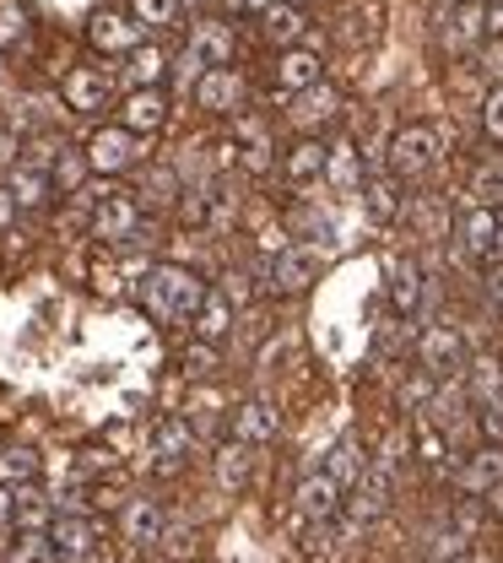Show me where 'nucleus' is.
Here are the masks:
<instances>
[{
    "label": "nucleus",
    "instance_id": "nucleus-50",
    "mask_svg": "<svg viewBox=\"0 0 503 563\" xmlns=\"http://www.w3.org/2000/svg\"><path fill=\"white\" fill-rule=\"evenodd\" d=\"M163 542H168V553H174V559H185V553H190V531H185V526H179V531H163Z\"/></svg>",
    "mask_w": 503,
    "mask_h": 563
},
{
    "label": "nucleus",
    "instance_id": "nucleus-45",
    "mask_svg": "<svg viewBox=\"0 0 503 563\" xmlns=\"http://www.w3.org/2000/svg\"><path fill=\"white\" fill-rule=\"evenodd\" d=\"M185 374H195V379L216 374V342H195V347L185 352Z\"/></svg>",
    "mask_w": 503,
    "mask_h": 563
},
{
    "label": "nucleus",
    "instance_id": "nucleus-31",
    "mask_svg": "<svg viewBox=\"0 0 503 563\" xmlns=\"http://www.w3.org/2000/svg\"><path fill=\"white\" fill-rule=\"evenodd\" d=\"M11 196H16V207L38 211V207H49V196H55V179H49L44 168H27V163H16V168H11Z\"/></svg>",
    "mask_w": 503,
    "mask_h": 563
},
{
    "label": "nucleus",
    "instance_id": "nucleus-47",
    "mask_svg": "<svg viewBox=\"0 0 503 563\" xmlns=\"http://www.w3.org/2000/svg\"><path fill=\"white\" fill-rule=\"evenodd\" d=\"M16 152H22V141L11 125H0V168H16Z\"/></svg>",
    "mask_w": 503,
    "mask_h": 563
},
{
    "label": "nucleus",
    "instance_id": "nucleus-10",
    "mask_svg": "<svg viewBox=\"0 0 503 563\" xmlns=\"http://www.w3.org/2000/svg\"><path fill=\"white\" fill-rule=\"evenodd\" d=\"M190 92H195V109H201V114H238V109H244V76L233 66L201 70Z\"/></svg>",
    "mask_w": 503,
    "mask_h": 563
},
{
    "label": "nucleus",
    "instance_id": "nucleus-51",
    "mask_svg": "<svg viewBox=\"0 0 503 563\" xmlns=\"http://www.w3.org/2000/svg\"><path fill=\"white\" fill-rule=\"evenodd\" d=\"M482 498H488V515H493V520H503V477L488 493H482Z\"/></svg>",
    "mask_w": 503,
    "mask_h": 563
},
{
    "label": "nucleus",
    "instance_id": "nucleus-8",
    "mask_svg": "<svg viewBox=\"0 0 503 563\" xmlns=\"http://www.w3.org/2000/svg\"><path fill=\"white\" fill-rule=\"evenodd\" d=\"M438 38L449 55H466L488 38V16H482V0H449V11L438 16Z\"/></svg>",
    "mask_w": 503,
    "mask_h": 563
},
{
    "label": "nucleus",
    "instance_id": "nucleus-36",
    "mask_svg": "<svg viewBox=\"0 0 503 563\" xmlns=\"http://www.w3.org/2000/svg\"><path fill=\"white\" fill-rule=\"evenodd\" d=\"M11 526H22V531H49L55 526V515H49V498L33 488H16V515H11Z\"/></svg>",
    "mask_w": 503,
    "mask_h": 563
},
{
    "label": "nucleus",
    "instance_id": "nucleus-52",
    "mask_svg": "<svg viewBox=\"0 0 503 563\" xmlns=\"http://www.w3.org/2000/svg\"><path fill=\"white\" fill-rule=\"evenodd\" d=\"M11 515H16V488H0V526H11Z\"/></svg>",
    "mask_w": 503,
    "mask_h": 563
},
{
    "label": "nucleus",
    "instance_id": "nucleus-20",
    "mask_svg": "<svg viewBox=\"0 0 503 563\" xmlns=\"http://www.w3.org/2000/svg\"><path fill=\"white\" fill-rule=\"evenodd\" d=\"M212 472H216V488L238 493L244 483H249V477H255V444H244V439H227V444H216Z\"/></svg>",
    "mask_w": 503,
    "mask_h": 563
},
{
    "label": "nucleus",
    "instance_id": "nucleus-46",
    "mask_svg": "<svg viewBox=\"0 0 503 563\" xmlns=\"http://www.w3.org/2000/svg\"><path fill=\"white\" fill-rule=\"evenodd\" d=\"M477 428H482L488 444H503V396L488 401V407H477Z\"/></svg>",
    "mask_w": 503,
    "mask_h": 563
},
{
    "label": "nucleus",
    "instance_id": "nucleus-43",
    "mask_svg": "<svg viewBox=\"0 0 503 563\" xmlns=\"http://www.w3.org/2000/svg\"><path fill=\"white\" fill-rule=\"evenodd\" d=\"M482 131H488V141H503V81H493L482 98Z\"/></svg>",
    "mask_w": 503,
    "mask_h": 563
},
{
    "label": "nucleus",
    "instance_id": "nucleus-54",
    "mask_svg": "<svg viewBox=\"0 0 503 563\" xmlns=\"http://www.w3.org/2000/svg\"><path fill=\"white\" fill-rule=\"evenodd\" d=\"M227 5H233V11H255V16H266L277 0H227Z\"/></svg>",
    "mask_w": 503,
    "mask_h": 563
},
{
    "label": "nucleus",
    "instance_id": "nucleus-12",
    "mask_svg": "<svg viewBox=\"0 0 503 563\" xmlns=\"http://www.w3.org/2000/svg\"><path fill=\"white\" fill-rule=\"evenodd\" d=\"M109 92H114V81L92 66H71L66 81H60V103H66L71 114H103V109H109Z\"/></svg>",
    "mask_w": 503,
    "mask_h": 563
},
{
    "label": "nucleus",
    "instance_id": "nucleus-30",
    "mask_svg": "<svg viewBox=\"0 0 503 563\" xmlns=\"http://www.w3.org/2000/svg\"><path fill=\"white\" fill-rule=\"evenodd\" d=\"M325 179H331L336 196H353V190L362 185V163H358V146H353V141H336V146H331V157H325Z\"/></svg>",
    "mask_w": 503,
    "mask_h": 563
},
{
    "label": "nucleus",
    "instance_id": "nucleus-1",
    "mask_svg": "<svg viewBox=\"0 0 503 563\" xmlns=\"http://www.w3.org/2000/svg\"><path fill=\"white\" fill-rule=\"evenodd\" d=\"M206 292H212V287L201 282V272H190V266H179V261L146 266L142 287H136L142 309L157 325H195V309L206 303Z\"/></svg>",
    "mask_w": 503,
    "mask_h": 563
},
{
    "label": "nucleus",
    "instance_id": "nucleus-39",
    "mask_svg": "<svg viewBox=\"0 0 503 563\" xmlns=\"http://www.w3.org/2000/svg\"><path fill=\"white\" fill-rule=\"evenodd\" d=\"M87 174H92L87 152H76V146H60V157H55V168H49L55 190H81V179H87Z\"/></svg>",
    "mask_w": 503,
    "mask_h": 563
},
{
    "label": "nucleus",
    "instance_id": "nucleus-34",
    "mask_svg": "<svg viewBox=\"0 0 503 563\" xmlns=\"http://www.w3.org/2000/svg\"><path fill=\"white\" fill-rule=\"evenodd\" d=\"M38 472H44V461L33 450L0 444V488H27V483H38Z\"/></svg>",
    "mask_w": 503,
    "mask_h": 563
},
{
    "label": "nucleus",
    "instance_id": "nucleus-14",
    "mask_svg": "<svg viewBox=\"0 0 503 563\" xmlns=\"http://www.w3.org/2000/svg\"><path fill=\"white\" fill-rule=\"evenodd\" d=\"M120 125L136 131V136H157V131L168 125V98H163V87H131V92L120 98Z\"/></svg>",
    "mask_w": 503,
    "mask_h": 563
},
{
    "label": "nucleus",
    "instance_id": "nucleus-11",
    "mask_svg": "<svg viewBox=\"0 0 503 563\" xmlns=\"http://www.w3.org/2000/svg\"><path fill=\"white\" fill-rule=\"evenodd\" d=\"M87 44L98 55H131V49H142V22L120 16V11H92L87 16Z\"/></svg>",
    "mask_w": 503,
    "mask_h": 563
},
{
    "label": "nucleus",
    "instance_id": "nucleus-21",
    "mask_svg": "<svg viewBox=\"0 0 503 563\" xmlns=\"http://www.w3.org/2000/svg\"><path fill=\"white\" fill-rule=\"evenodd\" d=\"M325 157H331V146L325 141H314V136H303V141H292L288 146V157H282V174H288V185H314V179H325Z\"/></svg>",
    "mask_w": 503,
    "mask_h": 563
},
{
    "label": "nucleus",
    "instance_id": "nucleus-57",
    "mask_svg": "<svg viewBox=\"0 0 503 563\" xmlns=\"http://www.w3.org/2000/svg\"><path fill=\"white\" fill-rule=\"evenodd\" d=\"M455 563H466V559H455Z\"/></svg>",
    "mask_w": 503,
    "mask_h": 563
},
{
    "label": "nucleus",
    "instance_id": "nucleus-13",
    "mask_svg": "<svg viewBox=\"0 0 503 563\" xmlns=\"http://www.w3.org/2000/svg\"><path fill=\"white\" fill-rule=\"evenodd\" d=\"M292 504H298V515L303 520H336L342 515V504H347V488L331 477V472H309L303 483H298V493H292Z\"/></svg>",
    "mask_w": 503,
    "mask_h": 563
},
{
    "label": "nucleus",
    "instance_id": "nucleus-55",
    "mask_svg": "<svg viewBox=\"0 0 503 563\" xmlns=\"http://www.w3.org/2000/svg\"><path fill=\"white\" fill-rule=\"evenodd\" d=\"M179 5H201V0H179Z\"/></svg>",
    "mask_w": 503,
    "mask_h": 563
},
{
    "label": "nucleus",
    "instance_id": "nucleus-5",
    "mask_svg": "<svg viewBox=\"0 0 503 563\" xmlns=\"http://www.w3.org/2000/svg\"><path fill=\"white\" fill-rule=\"evenodd\" d=\"M87 163H92V174H125V168H136L142 163V136L136 131H125V125H98L92 136H87Z\"/></svg>",
    "mask_w": 503,
    "mask_h": 563
},
{
    "label": "nucleus",
    "instance_id": "nucleus-17",
    "mask_svg": "<svg viewBox=\"0 0 503 563\" xmlns=\"http://www.w3.org/2000/svg\"><path fill=\"white\" fill-rule=\"evenodd\" d=\"M227 428H233V439H244V444H271V439L282 433V412H277L266 396H249V401L233 407Z\"/></svg>",
    "mask_w": 503,
    "mask_h": 563
},
{
    "label": "nucleus",
    "instance_id": "nucleus-53",
    "mask_svg": "<svg viewBox=\"0 0 503 563\" xmlns=\"http://www.w3.org/2000/svg\"><path fill=\"white\" fill-rule=\"evenodd\" d=\"M482 60H488V76H493V81H503V44H493Z\"/></svg>",
    "mask_w": 503,
    "mask_h": 563
},
{
    "label": "nucleus",
    "instance_id": "nucleus-29",
    "mask_svg": "<svg viewBox=\"0 0 503 563\" xmlns=\"http://www.w3.org/2000/svg\"><path fill=\"white\" fill-rule=\"evenodd\" d=\"M190 331H195L201 342H222V336L233 331V298H227L222 287L206 292V303L195 309V325H190Z\"/></svg>",
    "mask_w": 503,
    "mask_h": 563
},
{
    "label": "nucleus",
    "instance_id": "nucleus-3",
    "mask_svg": "<svg viewBox=\"0 0 503 563\" xmlns=\"http://www.w3.org/2000/svg\"><path fill=\"white\" fill-rule=\"evenodd\" d=\"M92 239L98 244H136L142 239V201L131 190H103L92 201Z\"/></svg>",
    "mask_w": 503,
    "mask_h": 563
},
{
    "label": "nucleus",
    "instance_id": "nucleus-4",
    "mask_svg": "<svg viewBox=\"0 0 503 563\" xmlns=\"http://www.w3.org/2000/svg\"><path fill=\"white\" fill-rule=\"evenodd\" d=\"M320 272H325V255L314 244H282L266 266V282H271V292L288 298V292H309L320 282Z\"/></svg>",
    "mask_w": 503,
    "mask_h": 563
},
{
    "label": "nucleus",
    "instance_id": "nucleus-37",
    "mask_svg": "<svg viewBox=\"0 0 503 563\" xmlns=\"http://www.w3.org/2000/svg\"><path fill=\"white\" fill-rule=\"evenodd\" d=\"M179 0H131V16L142 22V33H174L179 27Z\"/></svg>",
    "mask_w": 503,
    "mask_h": 563
},
{
    "label": "nucleus",
    "instance_id": "nucleus-2",
    "mask_svg": "<svg viewBox=\"0 0 503 563\" xmlns=\"http://www.w3.org/2000/svg\"><path fill=\"white\" fill-rule=\"evenodd\" d=\"M438 163H444V146H438V131H433V125L395 131V141H390V174H395L401 185H428L433 174H438Z\"/></svg>",
    "mask_w": 503,
    "mask_h": 563
},
{
    "label": "nucleus",
    "instance_id": "nucleus-28",
    "mask_svg": "<svg viewBox=\"0 0 503 563\" xmlns=\"http://www.w3.org/2000/svg\"><path fill=\"white\" fill-rule=\"evenodd\" d=\"M238 163L249 168V174H266L271 168V131H266V120H238Z\"/></svg>",
    "mask_w": 503,
    "mask_h": 563
},
{
    "label": "nucleus",
    "instance_id": "nucleus-15",
    "mask_svg": "<svg viewBox=\"0 0 503 563\" xmlns=\"http://www.w3.org/2000/svg\"><path fill=\"white\" fill-rule=\"evenodd\" d=\"M49 542H55V559L60 563H92L98 559V526H92L87 515H55Z\"/></svg>",
    "mask_w": 503,
    "mask_h": 563
},
{
    "label": "nucleus",
    "instance_id": "nucleus-33",
    "mask_svg": "<svg viewBox=\"0 0 503 563\" xmlns=\"http://www.w3.org/2000/svg\"><path fill=\"white\" fill-rule=\"evenodd\" d=\"M390 303H395V314H417L423 309V266H412V261H395V272H390Z\"/></svg>",
    "mask_w": 503,
    "mask_h": 563
},
{
    "label": "nucleus",
    "instance_id": "nucleus-40",
    "mask_svg": "<svg viewBox=\"0 0 503 563\" xmlns=\"http://www.w3.org/2000/svg\"><path fill=\"white\" fill-rule=\"evenodd\" d=\"M5 563H60V559H55V542H49V531H22Z\"/></svg>",
    "mask_w": 503,
    "mask_h": 563
},
{
    "label": "nucleus",
    "instance_id": "nucleus-44",
    "mask_svg": "<svg viewBox=\"0 0 503 563\" xmlns=\"http://www.w3.org/2000/svg\"><path fill=\"white\" fill-rule=\"evenodd\" d=\"M460 553H466V531L455 526V531H438V537H433V553H428V559L433 563H455Z\"/></svg>",
    "mask_w": 503,
    "mask_h": 563
},
{
    "label": "nucleus",
    "instance_id": "nucleus-56",
    "mask_svg": "<svg viewBox=\"0 0 503 563\" xmlns=\"http://www.w3.org/2000/svg\"><path fill=\"white\" fill-rule=\"evenodd\" d=\"M288 5H309V0H288Z\"/></svg>",
    "mask_w": 503,
    "mask_h": 563
},
{
    "label": "nucleus",
    "instance_id": "nucleus-6",
    "mask_svg": "<svg viewBox=\"0 0 503 563\" xmlns=\"http://www.w3.org/2000/svg\"><path fill=\"white\" fill-rule=\"evenodd\" d=\"M417 357H423V368H428L433 379H455V374H466V363H471L466 336H460L455 325H444V320L417 336Z\"/></svg>",
    "mask_w": 503,
    "mask_h": 563
},
{
    "label": "nucleus",
    "instance_id": "nucleus-38",
    "mask_svg": "<svg viewBox=\"0 0 503 563\" xmlns=\"http://www.w3.org/2000/svg\"><path fill=\"white\" fill-rule=\"evenodd\" d=\"M412 450H417V461H423L428 472H438V466L449 461V450H444V428H438V422L417 418V428H412Z\"/></svg>",
    "mask_w": 503,
    "mask_h": 563
},
{
    "label": "nucleus",
    "instance_id": "nucleus-9",
    "mask_svg": "<svg viewBox=\"0 0 503 563\" xmlns=\"http://www.w3.org/2000/svg\"><path fill=\"white\" fill-rule=\"evenodd\" d=\"M233 49H238V38H233V27H227V22H216V16H201V22H190L185 55H190V60H195L201 70L233 66Z\"/></svg>",
    "mask_w": 503,
    "mask_h": 563
},
{
    "label": "nucleus",
    "instance_id": "nucleus-32",
    "mask_svg": "<svg viewBox=\"0 0 503 563\" xmlns=\"http://www.w3.org/2000/svg\"><path fill=\"white\" fill-rule=\"evenodd\" d=\"M303 27H309V22H303V5H288V0H277V5L260 16V33H266L271 44H282V49H292V44L303 38Z\"/></svg>",
    "mask_w": 503,
    "mask_h": 563
},
{
    "label": "nucleus",
    "instance_id": "nucleus-19",
    "mask_svg": "<svg viewBox=\"0 0 503 563\" xmlns=\"http://www.w3.org/2000/svg\"><path fill=\"white\" fill-rule=\"evenodd\" d=\"M384 509H390V477H384V472H368L358 488H347V504H342V515H347L358 531L373 526Z\"/></svg>",
    "mask_w": 503,
    "mask_h": 563
},
{
    "label": "nucleus",
    "instance_id": "nucleus-26",
    "mask_svg": "<svg viewBox=\"0 0 503 563\" xmlns=\"http://www.w3.org/2000/svg\"><path fill=\"white\" fill-rule=\"evenodd\" d=\"M336 103H342V98H336V87H325V81H314L309 92H298V98H292L288 120H292V125H298V131H314V125H325V120L336 114Z\"/></svg>",
    "mask_w": 503,
    "mask_h": 563
},
{
    "label": "nucleus",
    "instance_id": "nucleus-41",
    "mask_svg": "<svg viewBox=\"0 0 503 563\" xmlns=\"http://www.w3.org/2000/svg\"><path fill=\"white\" fill-rule=\"evenodd\" d=\"M27 38V5L22 0H0V49Z\"/></svg>",
    "mask_w": 503,
    "mask_h": 563
},
{
    "label": "nucleus",
    "instance_id": "nucleus-16",
    "mask_svg": "<svg viewBox=\"0 0 503 563\" xmlns=\"http://www.w3.org/2000/svg\"><path fill=\"white\" fill-rule=\"evenodd\" d=\"M195 428H190V418H163L157 428H152V461L163 466V472H179L190 455H195Z\"/></svg>",
    "mask_w": 503,
    "mask_h": 563
},
{
    "label": "nucleus",
    "instance_id": "nucleus-22",
    "mask_svg": "<svg viewBox=\"0 0 503 563\" xmlns=\"http://www.w3.org/2000/svg\"><path fill=\"white\" fill-rule=\"evenodd\" d=\"M271 76H277V92H292V98H298V92H309L314 81H325V76H320V55H314V49H282Z\"/></svg>",
    "mask_w": 503,
    "mask_h": 563
},
{
    "label": "nucleus",
    "instance_id": "nucleus-18",
    "mask_svg": "<svg viewBox=\"0 0 503 563\" xmlns=\"http://www.w3.org/2000/svg\"><path fill=\"white\" fill-rule=\"evenodd\" d=\"M163 531H168V520H163V504H157V498H131V504L120 509V537H125L131 548H157Z\"/></svg>",
    "mask_w": 503,
    "mask_h": 563
},
{
    "label": "nucleus",
    "instance_id": "nucleus-25",
    "mask_svg": "<svg viewBox=\"0 0 503 563\" xmlns=\"http://www.w3.org/2000/svg\"><path fill=\"white\" fill-rule=\"evenodd\" d=\"M466 396H471V407L499 401V396H503V357H493V352H477V357L466 363Z\"/></svg>",
    "mask_w": 503,
    "mask_h": 563
},
{
    "label": "nucleus",
    "instance_id": "nucleus-42",
    "mask_svg": "<svg viewBox=\"0 0 503 563\" xmlns=\"http://www.w3.org/2000/svg\"><path fill=\"white\" fill-rule=\"evenodd\" d=\"M401 217H412V222H417V228H423L428 239H438V233H444V211L433 207V196H417V201L401 211Z\"/></svg>",
    "mask_w": 503,
    "mask_h": 563
},
{
    "label": "nucleus",
    "instance_id": "nucleus-48",
    "mask_svg": "<svg viewBox=\"0 0 503 563\" xmlns=\"http://www.w3.org/2000/svg\"><path fill=\"white\" fill-rule=\"evenodd\" d=\"M482 16H488V38H503V0H482Z\"/></svg>",
    "mask_w": 503,
    "mask_h": 563
},
{
    "label": "nucleus",
    "instance_id": "nucleus-35",
    "mask_svg": "<svg viewBox=\"0 0 503 563\" xmlns=\"http://www.w3.org/2000/svg\"><path fill=\"white\" fill-rule=\"evenodd\" d=\"M163 76H168V55L157 44H142V49L125 55V81L131 87H163Z\"/></svg>",
    "mask_w": 503,
    "mask_h": 563
},
{
    "label": "nucleus",
    "instance_id": "nucleus-24",
    "mask_svg": "<svg viewBox=\"0 0 503 563\" xmlns=\"http://www.w3.org/2000/svg\"><path fill=\"white\" fill-rule=\"evenodd\" d=\"M362 207H368L373 222H401V211H406L401 179H395V174H368V179H362Z\"/></svg>",
    "mask_w": 503,
    "mask_h": 563
},
{
    "label": "nucleus",
    "instance_id": "nucleus-27",
    "mask_svg": "<svg viewBox=\"0 0 503 563\" xmlns=\"http://www.w3.org/2000/svg\"><path fill=\"white\" fill-rule=\"evenodd\" d=\"M503 477V444H482L477 455H466V466H460V493H482L493 488Z\"/></svg>",
    "mask_w": 503,
    "mask_h": 563
},
{
    "label": "nucleus",
    "instance_id": "nucleus-49",
    "mask_svg": "<svg viewBox=\"0 0 503 563\" xmlns=\"http://www.w3.org/2000/svg\"><path fill=\"white\" fill-rule=\"evenodd\" d=\"M16 196H11V185H0V233H5V228H11V222H16Z\"/></svg>",
    "mask_w": 503,
    "mask_h": 563
},
{
    "label": "nucleus",
    "instance_id": "nucleus-23",
    "mask_svg": "<svg viewBox=\"0 0 503 563\" xmlns=\"http://www.w3.org/2000/svg\"><path fill=\"white\" fill-rule=\"evenodd\" d=\"M320 472H331L342 488H358L362 477H368V461H362V439L358 433H342L331 450H325V466Z\"/></svg>",
    "mask_w": 503,
    "mask_h": 563
},
{
    "label": "nucleus",
    "instance_id": "nucleus-7",
    "mask_svg": "<svg viewBox=\"0 0 503 563\" xmlns=\"http://www.w3.org/2000/svg\"><path fill=\"white\" fill-rule=\"evenodd\" d=\"M455 244L466 261H499V207H466L455 217Z\"/></svg>",
    "mask_w": 503,
    "mask_h": 563
}]
</instances>
